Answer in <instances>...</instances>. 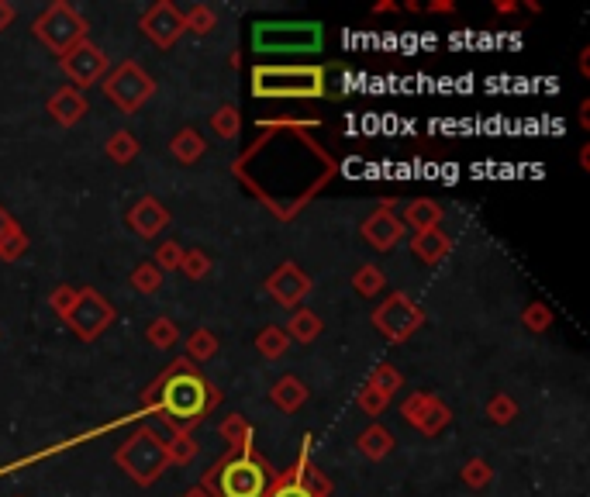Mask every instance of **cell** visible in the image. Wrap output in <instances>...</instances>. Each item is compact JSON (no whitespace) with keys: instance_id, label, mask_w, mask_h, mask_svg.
Here are the masks:
<instances>
[{"instance_id":"obj_1","label":"cell","mask_w":590,"mask_h":497,"mask_svg":"<svg viewBox=\"0 0 590 497\" xmlns=\"http://www.w3.org/2000/svg\"><path fill=\"white\" fill-rule=\"evenodd\" d=\"M142 415H156L173 432H194L221 404V391L190 359H173L139 397Z\"/></svg>"},{"instance_id":"obj_2","label":"cell","mask_w":590,"mask_h":497,"mask_svg":"<svg viewBox=\"0 0 590 497\" xmlns=\"http://www.w3.org/2000/svg\"><path fill=\"white\" fill-rule=\"evenodd\" d=\"M328 66L321 63H256L252 97L259 101H318L328 94Z\"/></svg>"},{"instance_id":"obj_3","label":"cell","mask_w":590,"mask_h":497,"mask_svg":"<svg viewBox=\"0 0 590 497\" xmlns=\"http://www.w3.org/2000/svg\"><path fill=\"white\" fill-rule=\"evenodd\" d=\"M277 473L259 453L235 456L225 453L218 463L201 477V491L208 497H266Z\"/></svg>"},{"instance_id":"obj_4","label":"cell","mask_w":590,"mask_h":497,"mask_svg":"<svg viewBox=\"0 0 590 497\" xmlns=\"http://www.w3.org/2000/svg\"><path fill=\"white\" fill-rule=\"evenodd\" d=\"M325 45L321 21H256L252 25V49L259 56H314Z\"/></svg>"},{"instance_id":"obj_5","label":"cell","mask_w":590,"mask_h":497,"mask_svg":"<svg viewBox=\"0 0 590 497\" xmlns=\"http://www.w3.org/2000/svg\"><path fill=\"white\" fill-rule=\"evenodd\" d=\"M114 463L125 470L139 487H152L166 470H170V456H166V439H159L152 425H139L132 435L121 439L114 449Z\"/></svg>"},{"instance_id":"obj_6","label":"cell","mask_w":590,"mask_h":497,"mask_svg":"<svg viewBox=\"0 0 590 497\" xmlns=\"http://www.w3.org/2000/svg\"><path fill=\"white\" fill-rule=\"evenodd\" d=\"M90 25L87 18H83L80 11L70 4V0H56V4H49L42 14L32 21V35L38 42L45 45L49 52H56L59 59L66 56V52L73 49V45H80L83 38H87Z\"/></svg>"},{"instance_id":"obj_7","label":"cell","mask_w":590,"mask_h":497,"mask_svg":"<svg viewBox=\"0 0 590 497\" xmlns=\"http://www.w3.org/2000/svg\"><path fill=\"white\" fill-rule=\"evenodd\" d=\"M373 328H377L387 342L401 346V342H408L418 328H425V308H421L408 290H394V294L383 297V304L373 308Z\"/></svg>"},{"instance_id":"obj_8","label":"cell","mask_w":590,"mask_h":497,"mask_svg":"<svg viewBox=\"0 0 590 497\" xmlns=\"http://www.w3.org/2000/svg\"><path fill=\"white\" fill-rule=\"evenodd\" d=\"M101 90H104L107 101L118 107V111L135 114L152 94H156V80H152V76L145 73L135 59H125V63H118V66L107 70V76L101 80Z\"/></svg>"},{"instance_id":"obj_9","label":"cell","mask_w":590,"mask_h":497,"mask_svg":"<svg viewBox=\"0 0 590 497\" xmlns=\"http://www.w3.org/2000/svg\"><path fill=\"white\" fill-rule=\"evenodd\" d=\"M66 325L80 342H97L114 325V304L97 287H80L73 311L66 315Z\"/></svg>"},{"instance_id":"obj_10","label":"cell","mask_w":590,"mask_h":497,"mask_svg":"<svg viewBox=\"0 0 590 497\" xmlns=\"http://www.w3.org/2000/svg\"><path fill=\"white\" fill-rule=\"evenodd\" d=\"M59 66H63L70 87L83 90V87H94V83L104 80L107 70H111V59H107V52L101 49V45H94L90 38H83L80 45H73V49L59 59Z\"/></svg>"},{"instance_id":"obj_11","label":"cell","mask_w":590,"mask_h":497,"mask_svg":"<svg viewBox=\"0 0 590 497\" xmlns=\"http://www.w3.org/2000/svg\"><path fill=\"white\" fill-rule=\"evenodd\" d=\"M401 415H404V422L415 428V432L428 435V439L442 435L452 425V408H449V404L442 401V397L425 394V391H415V394L404 397Z\"/></svg>"},{"instance_id":"obj_12","label":"cell","mask_w":590,"mask_h":497,"mask_svg":"<svg viewBox=\"0 0 590 497\" xmlns=\"http://www.w3.org/2000/svg\"><path fill=\"white\" fill-rule=\"evenodd\" d=\"M139 28L156 49H173V45L183 38V32H187V25H183V11L176 4H170V0L152 4L139 18Z\"/></svg>"},{"instance_id":"obj_13","label":"cell","mask_w":590,"mask_h":497,"mask_svg":"<svg viewBox=\"0 0 590 497\" xmlns=\"http://www.w3.org/2000/svg\"><path fill=\"white\" fill-rule=\"evenodd\" d=\"M263 290L280 304V308H294V304H301L304 297L311 294V277L294 263V259H287V263H280L277 270L266 277Z\"/></svg>"},{"instance_id":"obj_14","label":"cell","mask_w":590,"mask_h":497,"mask_svg":"<svg viewBox=\"0 0 590 497\" xmlns=\"http://www.w3.org/2000/svg\"><path fill=\"white\" fill-rule=\"evenodd\" d=\"M359 235H363L366 242H370V249L377 252H390L397 249L404 242V235H408V228L401 225V218H397L394 204H380L377 211L370 214V218L359 225Z\"/></svg>"},{"instance_id":"obj_15","label":"cell","mask_w":590,"mask_h":497,"mask_svg":"<svg viewBox=\"0 0 590 497\" xmlns=\"http://www.w3.org/2000/svg\"><path fill=\"white\" fill-rule=\"evenodd\" d=\"M125 221H128V228H132L139 239L145 242H152V239H159V235L170 228V211H166V204L159 201V197H152V194H145L139 197V201L128 208L125 214Z\"/></svg>"},{"instance_id":"obj_16","label":"cell","mask_w":590,"mask_h":497,"mask_svg":"<svg viewBox=\"0 0 590 497\" xmlns=\"http://www.w3.org/2000/svg\"><path fill=\"white\" fill-rule=\"evenodd\" d=\"M45 111L52 114V121H56V125L73 128V125H80V121H83V114L90 111V104H87V97H83V90H76V87H59L56 94L49 97Z\"/></svg>"},{"instance_id":"obj_17","label":"cell","mask_w":590,"mask_h":497,"mask_svg":"<svg viewBox=\"0 0 590 497\" xmlns=\"http://www.w3.org/2000/svg\"><path fill=\"white\" fill-rule=\"evenodd\" d=\"M311 442H314L311 435H304L301 453H297V463H294V473L311 497H332V480L325 477V470H318V466L311 463Z\"/></svg>"},{"instance_id":"obj_18","label":"cell","mask_w":590,"mask_h":497,"mask_svg":"<svg viewBox=\"0 0 590 497\" xmlns=\"http://www.w3.org/2000/svg\"><path fill=\"white\" fill-rule=\"evenodd\" d=\"M411 252H415V259L418 263H425V266H439L442 259L452 252V239L442 228H432V232H418V235H411Z\"/></svg>"},{"instance_id":"obj_19","label":"cell","mask_w":590,"mask_h":497,"mask_svg":"<svg viewBox=\"0 0 590 497\" xmlns=\"http://www.w3.org/2000/svg\"><path fill=\"white\" fill-rule=\"evenodd\" d=\"M270 401L283 415H294V411H301L304 401H308V384H304L301 377H294V373H287V377H280L277 384L270 387Z\"/></svg>"},{"instance_id":"obj_20","label":"cell","mask_w":590,"mask_h":497,"mask_svg":"<svg viewBox=\"0 0 590 497\" xmlns=\"http://www.w3.org/2000/svg\"><path fill=\"white\" fill-rule=\"evenodd\" d=\"M442 221V204L432 201V197H418V201H408V208L401 211V225L411 228V232H432Z\"/></svg>"},{"instance_id":"obj_21","label":"cell","mask_w":590,"mask_h":497,"mask_svg":"<svg viewBox=\"0 0 590 497\" xmlns=\"http://www.w3.org/2000/svg\"><path fill=\"white\" fill-rule=\"evenodd\" d=\"M218 435L228 442V453H235V456H252V453H256V442H252V425L245 422L242 415H235V411L221 418Z\"/></svg>"},{"instance_id":"obj_22","label":"cell","mask_w":590,"mask_h":497,"mask_svg":"<svg viewBox=\"0 0 590 497\" xmlns=\"http://www.w3.org/2000/svg\"><path fill=\"white\" fill-rule=\"evenodd\" d=\"M170 152H173V159L180 166H194V163H201L204 152H208V139H204V135L197 132L194 125H187V128H180V132L170 139Z\"/></svg>"},{"instance_id":"obj_23","label":"cell","mask_w":590,"mask_h":497,"mask_svg":"<svg viewBox=\"0 0 590 497\" xmlns=\"http://www.w3.org/2000/svg\"><path fill=\"white\" fill-rule=\"evenodd\" d=\"M356 449L366 456L370 463H380L390 456V449H394V435L387 432L383 425L373 422L370 428H363V432L356 435Z\"/></svg>"},{"instance_id":"obj_24","label":"cell","mask_w":590,"mask_h":497,"mask_svg":"<svg viewBox=\"0 0 590 497\" xmlns=\"http://www.w3.org/2000/svg\"><path fill=\"white\" fill-rule=\"evenodd\" d=\"M283 332L290 335V342H301V346H311L314 339H318L321 332H325V321L314 315L311 308H297L294 315H290L287 328Z\"/></svg>"},{"instance_id":"obj_25","label":"cell","mask_w":590,"mask_h":497,"mask_svg":"<svg viewBox=\"0 0 590 497\" xmlns=\"http://www.w3.org/2000/svg\"><path fill=\"white\" fill-rule=\"evenodd\" d=\"M221 353V342H218V335L211 332V328H194V332L187 335V359L194 366H201V363H211L214 356Z\"/></svg>"},{"instance_id":"obj_26","label":"cell","mask_w":590,"mask_h":497,"mask_svg":"<svg viewBox=\"0 0 590 497\" xmlns=\"http://www.w3.org/2000/svg\"><path fill=\"white\" fill-rule=\"evenodd\" d=\"M145 342H149L152 349H159V353H166V349H173L176 342H180V325H176L170 315L152 318L149 325H145Z\"/></svg>"},{"instance_id":"obj_27","label":"cell","mask_w":590,"mask_h":497,"mask_svg":"<svg viewBox=\"0 0 590 497\" xmlns=\"http://www.w3.org/2000/svg\"><path fill=\"white\" fill-rule=\"evenodd\" d=\"M287 349H290V335L283 332L280 325L259 328V335H256V353L259 356L270 359V363H277V359L287 356Z\"/></svg>"},{"instance_id":"obj_28","label":"cell","mask_w":590,"mask_h":497,"mask_svg":"<svg viewBox=\"0 0 590 497\" xmlns=\"http://www.w3.org/2000/svg\"><path fill=\"white\" fill-rule=\"evenodd\" d=\"M104 156L111 159L114 166H132L139 159V139L132 132H114L104 145Z\"/></svg>"},{"instance_id":"obj_29","label":"cell","mask_w":590,"mask_h":497,"mask_svg":"<svg viewBox=\"0 0 590 497\" xmlns=\"http://www.w3.org/2000/svg\"><path fill=\"white\" fill-rule=\"evenodd\" d=\"M352 290H356L363 301H373L377 294H383L387 290V273L380 270V266H359L356 277H352Z\"/></svg>"},{"instance_id":"obj_30","label":"cell","mask_w":590,"mask_h":497,"mask_svg":"<svg viewBox=\"0 0 590 497\" xmlns=\"http://www.w3.org/2000/svg\"><path fill=\"white\" fill-rule=\"evenodd\" d=\"M211 128H214L218 139L235 142L239 139V132H242V111L235 104H221L218 111L211 114Z\"/></svg>"},{"instance_id":"obj_31","label":"cell","mask_w":590,"mask_h":497,"mask_svg":"<svg viewBox=\"0 0 590 497\" xmlns=\"http://www.w3.org/2000/svg\"><path fill=\"white\" fill-rule=\"evenodd\" d=\"M197 453H201V446H197L194 432H173V439H166V456H170V466H190L197 460Z\"/></svg>"},{"instance_id":"obj_32","label":"cell","mask_w":590,"mask_h":497,"mask_svg":"<svg viewBox=\"0 0 590 497\" xmlns=\"http://www.w3.org/2000/svg\"><path fill=\"white\" fill-rule=\"evenodd\" d=\"M183 25H187V32L204 38L218 28V11L208 7V4H190L187 11H183Z\"/></svg>"},{"instance_id":"obj_33","label":"cell","mask_w":590,"mask_h":497,"mask_svg":"<svg viewBox=\"0 0 590 497\" xmlns=\"http://www.w3.org/2000/svg\"><path fill=\"white\" fill-rule=\"evenodd\" d=\"M459 480H463L470 491H487V487L494 484V466H490L487 460H480V456H473V460L463 463Z\"/></svg>"},{"instance_id":"obj_34","label":"cell","mask_w":590,"mask_h":497,"mask_svg":"<svg viewBox=\"0 0 590 497\" xmlns=\"http://www.w3.org/2000/svg\"><path fill=\"white\" fill-rule=\"evenodd\" d=\"M521 325L535 335H546L553 328V308L546 301H528L525 311H521Z\"/></svg>"},{"instance_id":"obj_35","label":"cell","mask_w":590,"mask_h":497,"mask_svg":"<svg viewBox=\"0 0 590 497\" xmlns=\"http://www.w3.org/2000/svg\"><path fill=\"white\" fill-rule=\"evenodd\" d=\"M366 380H370V384L377 387L380 394H387V397H394L404 387V373L397 370V366H390V363H377Z\"/></svg>"},{"instance_id":"obj_36","label":"cell","mask_w":590,"mask_h":497,"mask_svg":"<svg viewBox=\"0 0 590 497\" xmlns=\"http://www.w3.org/2000/svg\"><path fill=\"white\" fill-rule=\"evenodd\" d=\"M487 418L494 425H511L518 418V401L511 394H504V391H497V394H490V401H487Z\"/></svg>"},{"instance_id":"obj_37","label":"cell","mask_w":590,"mask_h":497,"mask_svg":"<svg viewBox=\"0 0 590 497\" xmlns=\"http://www.w3.org/2000/svg\"><path fill=\"white\" fill-rule=\"evenodd\" d=\"M211 270H214V263H211V256L204 249H187V252H183L180 273L187 280H208Z\"/></svg>"},{"instance_id":"obj_38","label":"cell","mask_w":590,"mask_h":497,"mask_svg":"<svg viewBox=\"0 0 590 497\" xmlns=\"http://www.w3.org/2000/svg\"><path fill=\"white\" fill-rule=\"evenodd\" d=\"M183 252H187V249H183L176 239L159 242L156 256H152V266H156L163 277H166V273H176V270H180V263H183Z\"/></svg>"},{"instance_id":"obj_39","label":"cell","mask_w":590,"mask_h":497,"mask_svg":"<svg viewBox=\"0 0 590 497\" xmlns=\"http://www.w3.org/2000/svg\"><path fill=\"white\" fill-rule=\"evenodd\" d=\"M128 280H132V287L139 290V294H159V290H163V284H166V277L152 263H139Z\"/></svg>"},{"instance_id":"obj_40","label":"cell","mask_w":590,"mask_h":497,"mask_svg":"<svg viewBox=\"0 0 590 497\" xmlns=\"http://www.w3.org/2000/svg\"><path fill=\"white\" fill-rule=\"evenodd\" d=\"M356 404H359V411H363V415L377 418V415H383V408L390 404V397L380 394L377 387L370 384V380H363V387H359V394H356Z\"/></svg>"},{"instance_id":"obj_41","label":"cell","mask_w":590,"mask_h":497,"mask_svg":"<svg viewBox=\"0 0 590 497\" xmlns=\"http://www.w3.org/2000/svg\"><path fill=\"white\" fill-rule=\"evenodd\" d=\"M266 497H311V494L304 491L301 480H297V473H294V466H290L287 473H277V477H273L270 494Z\"/></svg>"},{"instance_id":"obj_42","label":"cell","mask_w":590,"mask_h":497,"mask_svg":"<svg viewBox=\"0 0 590 497\" xmlns=\"http://www.w3.org/2000/svg\"><path fill=\"white\" fill-rule=\"evenodd\" d=\"M76 290L80 287H70V284H59V287H52V294H49V308L56 311V318H63L73 311V304H76Z\"/></svg>"},{"instance_id":"obj_43","label":"cell","mask_w":590,"mask_h":497,"mask_svg":"<svg viewBox=\"0 0 590 497\" xmlns=\"http://www.w3.org/2000/svg\"><path fill=\"white\" fill-rule=\"evenodd\" d=\"M21 232H25V228L18 225V218H14L7 208H0V249H4L7 242H11L14 235H21Z\"/></svg>"},{"instance_id":"obj_44","label":"cell","mask_w":590,"mask_h":497,"mask_svg":"<svg viewBox=\"0 0 590 497\" xmlns=\"http://www.w3.org/2000/svg\"><path fill=\"white\" fill-rule=\"evenodd\" d=\"M18 21V11H14V4H7V0H0V32H7V28Z\"/></svg>"},{"instance_id":"obj_45","label":"cell","mask_w":590,"mask_h":497,"mask_svg":"<svg viewBox=\"0 0 590 497\" xmlns=\"http://www.w3.org/2000/svg\"><path fill=\"white\" fill-rule=\"evenodd\" d=\"M428 14H456V4L452 0H432V4H425Z\"/></svg>"},{"instance_id":"obj_46","label":"cell","mask_w":590,"mask_h":497,"mask_svg":"<svg viewBox=\"0 0 590 497\" xmlns=\"http://www.w3.org/2000/svg\"><path fill=\"white\" fill-rule=\"evenodd\" d=\"M397 11V0H380V4L370 7V14H394Z\"/></svg>"},{"instance_id":"obj_47","label":"cell","mask_w":590,"mask_h":497,"mask_svg":"<svg viewBox=\"0 0 590 497\" xmlns=\"http://www.w3.org/2000/svg\"><path fill=\"white\" fill-rule=\"evenodd\" d=\"M518 7H521L518 0H497V4H494V11H497V14H515Z\"/></svg>"},{"instance_id":"obj_48","label":"cell","mask_w":590,"mask_h":497,"mask_svg":"<svg viewBox=\"0 0 590 497\" xmlns=\"http://www.w3.org/2000/svg\"><path fill=\"white\" fill-rule=\"evenodd\" d=\"M580 76H590V49L580 52Z\"/></svg>"},{"instance_id":"obj_49","label":"cell","mask_w":590,"mask_h":497,"mask_svg":"<svg viewBox=\"0 0 590 497\" xmlns=\"http://www.w3.org/2000/svg\"><path fill=\"white\" fill-rule=\"evenodd\" d=\"M580 128H590V101L580 104Z\"/></svg>"},{"instance_id":"obj_50","label":"cell","mask_w":590,"mask_h":497,"mask_svg":"<svg viewBox=\"0 0 590 497\" xmlns=\"http://www.w3.org/2000/svg\"><path fill=\"white\" fill-rule=\"evenodd\" d=\"M580 170H590V145L580 149Z\"/></svg>"},{"instance_id":"obj_51","label":"cell","mask_w":590,"mask_h":497,"mask_svg":"<svg viewBox=\"0 0 590 497\" xmlns=\"http://www.w3.org/2000/svg\"><path fill=\"white\" fill-rule=\"evenodd\" d=\"M525 11H532V14H542V4H535V0H528V4H525Z\"/></svg>"},{"instance_id":"obj_52","label":"cell","mask_w":590,"mask_h":497,"mask_svg":"<svg viewBox=\"0 0 590 497\" xmlns=\"http://www.w3.org/2000/svg\"><path fill=\"white\" fill-rule=\"evenodd\" d=\"M183 497H208V494H204L201 487H197V491H190V494H183Z\"/></svg>"}]
</instances>
